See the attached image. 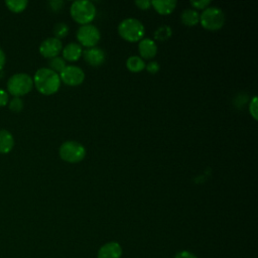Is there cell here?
Segmentation results:
<instances>
[{"instance_id":"cell-13","label":"cell","mask_w":258,"mask_h":258,"mask_svg":"<svg viewBox=\"0 0 258 258\" xmlns=\"http://www.w3.org/2000/svg\"><path fill=\"white\" fill-rule=\"evenodd\" d=\"M61 51H62V58L64 60H70V61L78 60L83 53L81 44L77 42L68 43L67 45H64V47H62Z\"/></svg>"},{"instance_id":"cell-16","label":"cell","mask_w":258,"mask_h":258,"mask_svg":"<svg viewBox=\"0 0 258 258\" xmlns=\"http://www.w3.org/2000/svg\"><path fill=\"white\" fill-rule=\"evenodd\" d=\"M180 19L184 25L194 26L200 22V14L194 8H188L182 11Z\"/></svg>"},{"instance_id":"cell-27","label":"cell","mask_w":258,"mask_h":258,"mask_svg":"<svg viewBox=\"0 0 258 258\" xmlns=\"http://www.w3.org/2000/svg\"><path fill=\"white\" fill-rule=\"evenodd\" d=\"M135 4L142 10H146L151 6V1L149 0H136Z\"/></svg>"},{"instance_id":"cell-25","label":"cell","mask_w":258,"mask_h":258,"mask_svg":"<svg viewBox=\"0 0 258 258\" xmlns=\"http://www.w3.org/2000/svg\"><path fill=\"white\" fill-rule=\"evenodd\" d=\"M146 70L148 73L150 74H156L158 71H159V64L157 61L153 60V61H150L148 62L146 66H145Z\"/></svg>"},{"instance_id":"cell-12","label":"cell","mask_w":258,"mask_h":258,"mask_svg":"<svg viewBox=\"0 0 258 258\" xmlns=\"http://www.w3.org/2000/svg\"><path fill=\"white\" fill-rule=\"evenodd\" d=\"M121 256L122 248L117 242H108L98 251V258H121Z\"/></svg>"},{"instance_id":"cell-2","label":"cell","mask_w":258,"mask_h":258,"mask_svg":"<svg viewBox=\"0 0 258 258\" xmlns=\"http://www.w3.org/2000/svg\"><path fill=\"white\" fill-rule=\"evenodd\" d=\"M70 12L72 18L78 23L89 24L96 16V6L89 0H77L71 5Z\"/></svg>"},{"instance_id":"cell-28","label":"cell","mask_w":258,"mask_h":258,"mask_svg":"<svg viewBox=\"0 0 258 258\" xmlns=\"http://www.w3.org/2000/svg\"><path fill=\"white\" fill-rule=\"evenodd\" d=\"M8 103V94L6 91L0 88V107L6 106Z\"/></svg>"},{"instance_id":"cell-17","label":"cell","mask_w":258,"mask_h":258,"mask_svg":"<svg viewBox=\"0 0 258 258\" xmlns=\"http://www.w3.org/2000/svg\"><path fill=\"white\" fill-rule=\"evenodd\" d=\"M127 69L132 73H138L145 69V62L143 58L138 55H131L126 60Z\"/></svg>"},{"instance_id":"cell-6","label":"cell","mask_w":258,"mask_h":258,"mask_svg":"<svg viewBox=\"0 0 258 258\" xmlns=\"http://www.w3.org/2000/svg\"><path fill=\"white\" fill-rule=\"evenodd\" d=\"M58 153L62 160L70 163H77L84 159L86 155V148L78 141L68 140L59 146Z\"/></svg>"},{"instance_id":"cell-10","label":"cell","mask_w":258,"mask_h":258,"mask_svg":"<svg viewBox=\"0 0 258 258\" xmlns=\"http://www.w3.org/2000/svg\"><path fill=\"white\" fill-rule=\"evenodd\" d=\"M83 53H84L85 60L93 67L101 66L106 59L105 51L102 48L97 47V46L89 47Z\"/></svg>"},{"instance_id":"cell-5","label":"cell","mask_w":258,"mask_h":258,"mask_svg":"<svg viewBox=\"0 0 258 258\" xmlns=\"http://www.w3.org/2000/svg\"><path fill=\"white\" fill-rule=\"evenodd\" d=\"M33 87L32 78L24 73H17L9 78L7 82L8 92L14 97L23 96L31 91Z\"/></svg>"},{"instance_id":"cell-7","label":"cell","mask_w":258,"mask_h":258,"mask_svg":"<svg viewBox=\"0 0 258 258\" xmlns=\"http://www.w3.org/2000/svg\"><path fill=\"white\" fill-rule=\"evenodd\" d=\"M77 38L82 45L89 48L95 46L99 42L101 38V33L97 26L91 23L84 24L79 27L77 31Z\"/></svg>"},{"instance_id":"cell-1","label":"cell","mask_w":258,"mask_h":258,"mask_svg":"<svg viewBox=\"0 0 258 258\" xmlns=\"http://www.w3.org/2000/svg\"><path fill=\"white\" fill-rule=\"evenodd\" d=\"M33 85L43 95H52L59 89L60 79L58 74L48 68L38 69L33 77Z\"/></svg>"},{"instance_id":"cell-30","label":"cell","mask_w":258,"mask_h":258,"mask_svg":"<svg viewBox=\"0 0 258 258\" xmlns=\"http://www.w3.org/2000/svg\"><path fill=\"white\" fill-rule=\"evenodd\" d=\"M6 61V56H5V52L2 50V48H0V71L3 69L4 64Z\"/></svg>"},{"instance_id":"cell-29","label":"cell","mask_w":258,"mask_h":258,"mask_svg":"<svg viewBox=\"0 0 258 258\" xmlns=\"http://www.w3.org/2000/svg\"><path fill=\"white\" fill-rule=\"evenodd\" d=\"M49 5H50L52 10L57 11V10L61 9V7L63 5V1H61V0H52V1L49 2Z\"/></svg>"},{"instance_id":"cell-15","label":"cell","mask_w":258,"mask_h":258,"mask_svg":"<svg viewBox=\"0 0 258 258\" xmlns=\"http://www.w3.org/2000/svg\"><path fill=\"white\" fill-rule=\"evenodd\" d=\"M14 146L13 135L6 129L0 130V153H8Z\"/></svg>"},{"instance_id":"cell-8","label":"cell","mask_w":258,"mask_h":258,"mask_svg":"<svg viewBox=\"0 0 258 258\" xmlns=\"http://www.w3.org/2000/svg\"><path fill=\"white\" fill-rule=\"evenodd\" d=\"M58 76L60 81H62L64 84L69 86L81 85L85 80L84 71L80 67L74 64L66 66Z\"/></svg>"},{"instance_id":"cell-21","label":"cell","mask_w":258,"mask_h":258,"mask_svg":"<svg viewBox=\"0 0 258 258\" xmlns=\"http://www.w3.org/2000/svg\"><path fill=\"white\" fill-rule=\"evenodd\" d=\"M53 33H54L55 38H57V39L62 38L64 36H67V34L69 33V26L63 22H58L53 27Z\"/></svg>"},{"instance_id":"cell-19","label":"cell","mask_w":258,"mask_h":258,"mask_svg":"<svg viewBox=\"0 0 258 258\" xmlns=\"http://www.w3.org/2000/svg\"><path fill=\"white\" fill-rule=\"evenodd\" d=\"M48 64H49L48 69H50L51 71L55 72L56 74L60 73L64 69V67L67 66L66 60L62 57H60V56H54L52 58H49Z\"/></svg>"},{"instance_id":"cell-24","label":"cell","mask_w":258,"mask_h":258,"mask_svg":"<svg viewBox=\"0 0 258 258\" xmlns=\"http://www.w3.org/2000/svg\"><path fill=\"white\" fill-rule=\"evenodd\" d=\"M211 4V0H199V1H190V5L197 9H205Z\"/></svg>"},{"instance_id":"cell-3","label":"cell","mask_w":258,"mask_h":258,"mask_svg":"<svg viewBox=\"0 0 258 258\" xmlns=\"http://www.w3.org/2000/svg\"><path fill=\"white\" fill-rule=\"evenodd\" d=\"M145 32L144 25L136 18H126L118 25V33L120 36L130 42H135L143 38Z\"/></svg>"},{"instance_id":"cell-22","label":"cell","mask_w":258,"mask_h":258,"mask_svg":"<svg viewBox=\"0 0 258 258\" xmlns=\"http://www.w3.org/2000/svg\"><path fill=\"white\" fill-rule=\"evenodd\" d=\"M9 109L13 112H20L23 108V101L20 97H14L10 102H9Z\"/></svg>"},{"instance_id":"cell-4","label":"cell","mask_w":258,"mask_h":258,"mask_svg":"<svg viewBox=\"0 0 258 258\" xmlns=\"http://www.w3.org/2000/svg\"><path fill=\"white\" fill-rule=\"evenodd\" d=\"M200 22L203 27L209 30L220 29L225 23L223 10L216 6H208L200 14Z\"/></svg>"},{"instance_id":"cell-18","label":"cell","mask_w":258,"mask_h":258,"mask_svg":"<svg viewBox=\"0 0 258 258\" xmlns=\"http://www.w3.org/2000/svg\"><path fill=\"white\" fill-rule=\"evenodd\" d=\"M5 4L10 11L18 13L26 8L28 2L26 0H7L5 1Z\"/></svg>"},{"instance_id":"cell-11","label":"cell","mask_w":258,"mask_h":258,"mask_svg":"<svg viewBox=\"0 0 258 258\" xmlns=\"http://www.w3.org/2000/svg\"><path fill=\"white\" fill-rule=\"evenodd\" d=\"M138 50L141 58L149 59L155 56L157 52V45L153 39L145 37L139 40Z\"/></svg>"},{"instance_id":"cell-26","label":"cell","mask_w":258,"mask_h":258,"mask_svg":"<svg viewBox=\"0 0 258 258\" xmlns=\"http://www.w3.org/2000/svg\"><path fill=\"white\" fill-rule=\"evenodd\" d=\"M174 258H198V257L194 253L183 250V251H180V252L176 253Z\"/></svg>"},{"instance_id":"cell-23","label":"cell","mask_w":258,"mask_h":258,"mask_svg":"<svg viewBox=\"0 0 258 258\" xmlns=\"http://www.w3.org/2000/svg\"><path fill=\"white\" fill-rule=\"evenodd\" d=\"M249 112L251 116L257 120L258 119V104H257V96H253L252 100L249 104Z\"/></svg>"},{"instance_id":"cell-9","label":"cell","mask_w":258,"mask_h":258,"mask_svg":"<svg viewBox=\"0 0 258 258\" xmlns=\"http://www.w3.org/2000/svg\"><path fill=\"white\" fill-rule=\"evenodd\" d=\"M62 49V43L60 39L55 37H48L44 39L39 45V52L46 58H52L57 56Z\"/></svg>"},{"instance_id":"cell-20","label":"cell","mask_w":258,"mask_h":258,"mask_svg":"<svg viewBox=\"0 0 258 258\" xmlns=\"http://www.w3.org/2000/svg\"><path fill=\"white\" fill-rule=\"evenodd\" d=\"M171 35V28L167 25L158 27L154 32V38L157 40H166Z\"/></svg>"},{"instance_id":"cell-14","label":"cell","mask_w":258,"mask_h":258,"mask_svg":"<svg viewBox=\"0 0 258 258\" xmlns=\"http://www.w3.org/2000/svg\"><path fill=\"white\" fill-rule=\"evenodd\" d=\"M151 5L154 7V9L162 15H166L171 13L175 6L176 1L174 0H153L151 1Z\"/></svg>"}]
</instances>
